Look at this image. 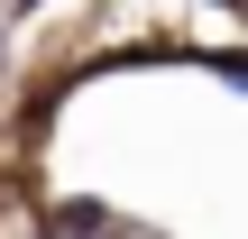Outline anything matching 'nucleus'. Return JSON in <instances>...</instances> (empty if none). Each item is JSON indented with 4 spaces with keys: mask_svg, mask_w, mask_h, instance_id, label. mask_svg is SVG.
Here are the masks:
<instances>
[{
    "mask_svg": "<svg viewBox=\"0 0 248 239\" xmlns=\"http://www.w3.org/2000/svg\"><path fill=\"white\" fill-rule=\"evenodd\" d=\"M221 83H230V92H248V55H230V64H221Z\"/></svg>",
    "mask_w": 248,
    "mask_h": 239,
    "instance_id": "nucleus-2",
    "label": "nucleus"
},
{
    "mask_svg": "<svg viewBox=\"0 0 248 239\" xmlns=\"http://www.w3.org/2000/svg\"><path fill=\"white\" fill-rule=\"evenodd\" d=\"M46 239H120V212H110V203H92V193H74V203H55V212H46Z\"/></svg>",
    "mask_w": 248,
    "mask_h": 239,
    "instance_id": "nucleus-1",
    "label": "nucleus"
}]
</instances>
